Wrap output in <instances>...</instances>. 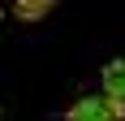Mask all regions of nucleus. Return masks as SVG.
Instances as JSON below:
<instances>
[{"label": "nucleus", "mask_w": 125, "mask_h": 121, "mask_svg": "<svg viewBox=\"0 0 125 121\" xmlns=\"http://www.w3.org/2000/svg\"><path fill=\"white\" fill-rule=\"evenodd\" d=\"M65 121H125V104L112 99L108 91H99V95H82L73 108L65 112Z\"/></svg>", "instance_id": "f257e3e1"}, {"label": "nucleus", "mask_w": 125, "mask_h": 121, "mask_svg": "<svg viewBox=\"0 0 125 121\" xmlns=\"http://www.w3.org/2000/svg\"><path fill=\"white\" fill-rule=\"evenodd\" d=\"M99 82H104V91H108L112 99L125 104V60H108L104 73H99Z\"/></svg>", "instance_id": "f03ea898"}, {"label": "nucleus", "mask_w": 125, "mask_h": 121, "mask_svg": "<svg viewBox=\"0 0 125 121\" xmlns=\"http://www.w3.org/2000/svg\"><path fill=\"white\" fill-rule=\"evenodd\" d=\"M13 9H17L22 22H39V17H48L56 9V0H13Z\"/></svg>", "instance_id": "7ed1b4c3"}]
</instances>
